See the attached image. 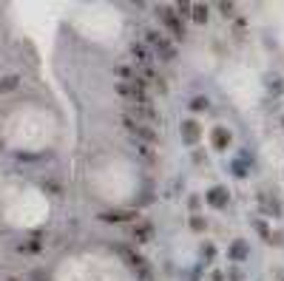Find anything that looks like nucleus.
I'll list each match as a JSON object with an SVG mask.
<instances>
[{
	"label": "nucleus",
	"mask_w": 284,
	"mask_h": 281,
	"mask_svg": "<svg viewBox=\"0 0 284 281\" xmlns=\"http://www.w3.org/2000/svg\"><path fill=\"white\" fill-rule=\"evenodd\" d=\"M176 14H190V3H179V6H176Z\"/></svg>",
	"instance_id": "obj_17"
},
{
	"label": "nucleus",
	"mask_w": 284,
	"mask_h": 281,
	"mask_svg": "<svg viewBox=\"0 0 284 281\" xmlns=\"http://www.w3.org/2000/svg\"><path fill=\"white\" fill-rule=\"evenodd\" d=\"M210 105L205 97H196V100H190V111H205V108Z\"/></svg>",
	"instance_id": "obj_12"
},
{
	"label": "nucleus",
	"mask_w": 284,
	"mask_h": 281,
	"mask_svg": "<svg viewBox=\"0 0 284 281\" xmlns=\"http://www.w3.org/2000/svg\"><path fill=\"white\" fill-rule=\"evenodd\" d=\"M230 193L228 187H210V193H207V202H210V207H216V210H222L225 204H228Z\"/></svg>",
	"instance_id": "obj_4"
},
{
	"label": "nucleus",
	"mask_w": 284,
	"mask_h": 281,
	"mask_svg": "<svg viewBox=\"0 0 284 281\" xmlns=\"http://www.w3.org/2000/svg\"><path fill=\"white\" fill-rule=\"evenodd\" d=\"M190 228H193V230H205V228H207V222H205L202 216H193V219H190Z\"/></svg>",
	"instance_id": "obj_14"
},
{
	"label": "nucleus",
	"mask_w": 284,
	"mask_h": 281,
	"mask_svg": "<svg viewBox=\"0 0 284 281\" xmlns=\"http://www.w3.org/2000/svg\"><path fill=\"white\" fill-rule=\"evenodd\" d=\"M282 125H284V117H282Z\"/></svg>",
	"instance_id": "obj_19"
},
{
	"label": "nucleus",
	"mask_w": 284,
	"mask_h": 281,
	"mask_svg": "<svg viewBox=\"0 0 284 281\" xmlns=\"http://www.w3.org/2000/svg\"><path fill=\"white\" fill-rule=\"evenodd\" d=\"M182 139H185L188 145H193V142L199 139V125H196L193 120H185V122H182Z\"/></svg>",
	"instance_id": "obj_5"
},
{
	"label": "nucleus",
	"mask_w": 284,
	"mask_h": 281,
	"mask_svg": "<svg viewBox=\"0 0 284 281\" xmlns=\"http://www.w3.org/2000/svg\"><path fill=\"white\" fill-rule=\"evenodd\" d=\"M100 219L108 225H122V222H136V213L134 210H108V213H100Z\"/></svg>",
	"instance_id": "obj_3"
},
{
	"label": "nucleus",
	"mask_w": 284,
	"mask_h": 281,
	"mask_svg": "<svg viewBox=\"0 0 284 281\" xmlns=\"http://www.w3.org/2000/svg\"><path fill=\"white\" fill-rule=\"evenodd\" d=\"M219 9H222V14H233V6H230V3H222Z\"/></svg>",
	"instance_id": "obj_18"
},
{
	"label": "nucleus",
	"mask_w": 284,
	"mask_h": 281,
	"mask_svg": "<svg viewBox=\"0 0 284 281\" xmlns=\"http://www.w3.org/2000/svg\"><path fill=\"white\" fill-rule=\"evenodd\" d=\"M17 77H6V80H0V94H6V91H14L17 88Z\"/></svg>",
	"instance_id": "obj_11"
},
{
	"label": "nucleus",
	"mask_w": 284,
	"mask_h": 281,
	"mask_svg": "<svg viewBox=\"0 0 284 281\" xmlns=\"http://www.w3.org/2000/svg\"><path fill=\"white\" fill-rule=\"evenodd\" d=\"M134 239H136V244H142V241H148V239H151V225H148V222H136V228H134Z\"/></svg>",
	"instance_id": "obj_7"
},
{
	"label": "nucleus",
	"mask_w": 284,
	"mask_h": 281,
	"mask_svg": "<svg viewBox=\"0 0 284 281\" xmlns=\"http://www.w3.org/2000/svg\"><path fill=\"white\" fill-rule=\"evenodd\" d=\"M134 134L139 136V139H145V142H156V134H154V131H151L148 125H139V128H136Z\"/></svg>",
	"instance_id": "obj_9"
},
{
	"label": "nucleus",
	"mask_w": 284,
	"mask_h": 281,
	"mask_svg": "<svg viewBox=\"0 0 284 281\" xmlns=\"http://www.w3.org/2000/svg\"><path fill=\"white\" fill-rule=\"evenodd\" d=\"M207 14H210V9L202 6V3H193V6H190V17H193L196 23H205V20H207Z\"/></svg>",
	"instance_id": "obj_8"
},
{
	"label": "nucleus",
	"mask_w": 284,
	"mask_h": 281,
	"mask_svg": "<svg viewBox=\"0 0 284 281\" xmlns=\"http://www.w3.org/2000/svg\"><path fill=\"white\" fill-rule=\"evenodd\" d=\"M202 255H205V258H207V261H210V258H213V255H216V250H213V247H210V244H207V247H202Z\"/></svg>",
	"instance_id": "obj_16"
},
{
	"label": "nucleus",
	"mask_w": 284,
	"mask_h": 281,
	"mask_svg": "<svg viewBox=\"0 0 284 281\" xmlns=\"http://www.w3.org/2000/svg\"><path fill=\"white\" fill-rule=\"evenodd\" d=\"M156 12L162 14V20H165V26L171 28V34H174L176 40H182V37H185V26H182L179 14H176L174 9H168V6H162V9H156Z\"/></svg>",
	"instance_id": "obj_1"
},
{
	"label": "nucleus",
	"mask_w": 284,
	"mask_h": 281,
	"mask_svg": "<svg viewBox=\"0 0 284 281\" xmlns=\"http://www.w3.org/2000/svg\"><path fill=\"white\" fill-rule=\"evenodd\" d=\"M40 250V241H28V244H20V253H37Z\"/></svg>",
	"instance_id": "obj_13"
},
{
	"label": "nucleus",
	"mask_w": 284,
	"mask_h": 281,
	"mask_svg": "<svg viewBox=\"0 0 284 281\" xmlns=\"http://www.w3.org/2000/svg\"><path fill=\"white\" fill-rule=\"evenodd\" d=\"M228 145H230V131L228 128H213V148L225 151Z\"/></svg>",
	"instance_id": "obj_6"
},
{
	"label": "nucleus",
	"mask_w": 284,
	"mask_h": 281,
	"mask_svg": "<svg viewBox=\"0 0 284 281\" xmlns=\"http://www.w3.org/2000/svg\"><path fill=\"white\" fill-rule=\"evenodd\" d=\"M134 57L139 60V63H148V51H145L142 46H134Z\"/></svg>",
	"instance_id": "obj_15"
},
{
	"label": "nucleus",
	"mask_w": 284,
	"mask_h": 281,
	"mask_svg": "<svg viewBox=\"0 0 284 281\" xmlns=\"http://www.w3.org/2000/svg\"><path fill=\"white\" fill-rule=\"evenodd\" d=\"M244 255H247V244H244V241H236L233 250H230V258H244Z\"/></svg>",
	"instance_id": "obj_10"
},
{
	"label": "nucleus",
	"mask_w": 284,
	"mask_h": 281,
	"mask_svg": "<svg viewBox=\"0 0 284 281\" xmlns=\"http://www.w3.org/2000/svg\"><path fill=\"white\" fill-rule=\"evenodd\" d=\"M148 43L154 46V49H159V51H162L165 60H174V46L168 43V37L156 34V31H148Z\"/></svg>",
	"instance_id": "obj_2"
}]
</instances>
